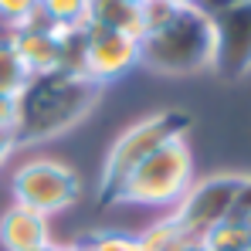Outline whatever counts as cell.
I'll return each mask as SVG.
<instances>
[{
    "mask_svg": "<svg viewBox=\"0 0 251 251\" xmlns=\"http://www.w3.org/2000/svg\"><path fill=\"white\" fill-rule=\"evenodd\" d=\"M102 99V85L92 82L88 75H72V72H41L31 75V82L21 88L14 99V146H34L48 143L72 126H78L95 109Z\"/></svg>",
    "mask_w": 251,
    "mask_h": 251,
    "instance_id": "6da1fadb",
    "label": "cell"
},
{
    "mask_svg": "<svg viewBox=\"0 0 251 251\" xmlns=\"http://www.w3.org/2000/svg\"><path fill=\"white\" fill-rule=\"evenodd\" d=\"M231 221H248L251 224V176H245L238 197H234V210H231Z\"/></svg>",
    "mask_w": 251,
    "mask_h": 251,
    "instance_id": "ac0fdd59",
    "label": "cell"
},
{
    "mask_svg": "<svg viewBox=\"0 0 251 251\" xmlns=\"http://www.w3.org/2000/svg\"><path fill=\"white\" fill-rule=\"evenodd\" d=\"M0 245L7 251H41L51 245V221L31 207L10 204L0 214Z\"/></svg>",
    "mask_w": 251,
    "mask_h": 251,
    "instance_id": "30bf717a",
    "label": "cell"
},
{
    "mask_svg": "<svg viewBox=\"0 0 251 251\" xmlns=\"http://www.w3.org/2000/svg\"><path fill=\"white\" fill-rule=\"evenodd\" d=\"M241 183H245L241 173H217V176H207V180L190 183V190L173 204V214H170L173 224H176L187 238L201 241L214 224H221V221L231 217L234 197H238Z\"/></svg>",
    "mask_w": 251,
    "mask_h": 251,
    "instance_id": "8992f818",
    "label": "cell"
},
{
    "mask_svg": "<svg viewBox=\"0 0 251 251\" xmlns=\"http://www.w3.org/2000/svg\"><path fill=\"white\" fill-rule=\"evenodd\" d=\"M85 24L119 31V34H129V38L139 41L143 38V3H132V0H88Z\"/></svg>",
    "mask_w": 251,
    "mask_h": 251,
    "instance_id": "8fae6325",
    "label": "cell"
},
{
    "mask_svg": "<svg viewBox=\"0 0 251 251\" xmlns=\"http://www.w3.org/2000/svg\"><path fill=\"white\" fill-rule=\"evenodd\" d=\"M132 3H146V0H132Z\"/></svg>",
    "mask_w": 251,
    "mask_h": 251,
    "instance_id": "484cf974",
    "label": "cell"
},
{
    "mask_svg": "<svg viewBox=\"0 0 251 251\" xmlns=\"http://www.w3.org/2000/svg\"><path fill=\"white\" fill-rule=\"evenodd\" d=\"M234 3H241V0H194V3H190V10H197V14H204L207 21H214L217 14L231 10Z\"/></svg>",
    "mask_w": 251,
    "mask_h": 251,
    "instance_id": "d6986e66",
    "label": "cell"
},
{
    "mask_svg": "<svg viewBox=\"0 0 251 251\" xmlns=\"http://www.w3.org/2000/svg\"><path fill=\"white\" fill-rule=\"evenodd\" d=\"M7 38H10V24L0 17V41H7Z\"/></svg>",
    "mask_w": 251,
    "mask_h": 251,
    "instance_id": "603a6c76",
    "label": "cell"
},
{
    "mask_svg": "<svg viewBox=\"0 0 251 251\" xmlns=\"http://www.w3.org/2000/svg\"><path fill=\"white\" fill-rule=\"evenodd\" d=\"M167 3H173V7H190L194 0H167Z\"/></svg>",
    "mask_w": 251,
    "mask_h": 251,
    "instance_id": "d4e9b609",
    "label": "cell"
},
{
    "mask_svg": "<svg viewBox=\"0 0 251 251\" xmlns=\"http://www.w3.org/2000/svg\"><path fill=\"white\" fill-rule=\"evenodd\" d=\"M194 126V119L180 109H167V112H153L150 119L129 126L123 136L112 143L102 173H99V207H112L116 194L126 183V176L139 167L146 156H153L160 146H167L173 139H183L187 129Z\"/></svg>",
    "mask_w": 251,
    "mask_h": 251,
    "instance_id": "3957f363",
    "label": "cell"
},
{
    "mask_svg": "<svg viewBox=\"0 0 251 251\" xmlns=\"http://www.w3.org/2000/svg\"><path fill=\"white\" fill-rule=\"evenodd\" d=\"M27 82H31V72H27L24 58L17 54V48L10 44V38L0 41V95L17 99Z\"/></svg>",
    "mask_w": 251,
    "mask_h": 251,
    "instance_id": "4fadbf2b",
    "label": "cell"
},
{
    "mask_svg": "<svg viewBox=\"0 0 251 251\" xmlns=\"http://www.w3.org/2000/svg\"><path fill=\"white\" fill-rule=\"evenodd\" d=\"M10 190H14V204L51 217V214L68 210L82 197V180L68 163L41 156V160H27L24 167H17Z\"/></svg>",
    "mask_w": 251,
    "mask_h": 251,
    "instance_id": "5b68a950",
    "label": "cell"
},
{
    "mask_svg": "<svg viewBox=\"0 0 251 251\" xmlns=\"http://www.w3.org/2000/svg\"><path fill=\"white\" fill-rule=\"evenodd\" d=\"M41 251H85V245L82 241H78V245H54V241H51V245H44Z\"/></svg>",
    "mask_w": 251,
    "mask_h": 251,
    "instance_id": "7402d4cb",
    "label": "cell"
},
{
    "mask_svg": "<svg viewBox=\"0 0 251 251\" xmlns=\"http://www.w3.org/2000/svg\"><path fill=\"white\" fill-rule=\"evenodd\" d=\"M14 112H17L14 99H10V95H0V129L10 132V126H14Z\"/></svg>",
    "mask_w": 251,
    "mask_h": 251,
    "instance_id": "ffe728a7",
    "label": "cell"
},
{
    "mask_svg": "<svg viewBox=\"0 0 251 251\" xmlns=\"http://www.w3.org/2000/svg\"><path fill=\"white\" fill-rule=\"evenodd\" d=\"M58 31L61 27H54L41 10H34L24 24H17L10 31V44L24 58V65H27L31 75H41V72H54L58 68Z\"/></svg>",
    "mask_w": 251,
    "mask_h": 251,
    "instance_id": "9c48e42d",
    "label": "cell"
},
{
    "mask_svg": "<svg viewBox=\"0 0 251 251\" xmlns=\"http://www.w3.org/2000/svg\"><path fill=\"white\" fill-rule=\"evenodd\" d=\"M180 251H207V248H204L201 241H194V245H187V248H180Z\"/></svg>",
    "mask_w": 251,
    "mask_h": 251,
    "instance_id": "cb8c5ba5",
    "label": "cell"
},
{
    "mask_svg": "<svg viewBox=\"0 0 251 251\" xmlns=\"http://www.w3.org/2000/svg\"><path fill=\"white\" fill-rule=\"evenodd\" d=\"M34 10H38V0H0V17L10 24V31L24 24Z\"/></svg>",
    "mask_w": 251,
    "mask_h": 251,
    "instance_id": "e0dca14e",
    "label": "cell"
},
{
    "mask_svg": "<svg viewBox=\"0 0 251 251\" xmlns=\"http://www.w3.org/2000/svg\"><path fill=\"white\" fill-rule=\"evenodd\" d=\"M85 251H143L139 238H129L119 231H92L88 238H82Z\"/></svg>",
    "mask_w": 251,
    "mask_h": 251,
    "instance_id": "2e32d148",
    "label": "cell"
},
{
    "mask_svg": "<svg viewBox=\"0 0 251 251\" xmlns=\"http://www.w3.org/2000/svg\"><path fill=\"white\" fill-rule=\"evenodd\" d=\"M14 150H17V146H14V136H10L7 129H0V167L10 160V153H14Z\"/></svg>",
    "mask_w": 251,
    "mask_h": 251,
    "instance_id": "44dd1931",
    "label": "cell"
},
{
    "mask_svg": "<svg viewBox=\"0 0 251 251\" xmlns=\"http://www.w3.org/2000/svg\"><path fill=\"white\" fill-rule=\"evenodd\" d=\"M139 245H143V251H180L194 245V238H187L173 224V217H167V221H156L153 227H146V234H139Z\"/></svg>",
    "mask_w": 251,
    "mask_h": 251,
    "instance_id": "5bb4252c",
    "label": "cell"
},
{
    "mask_svg": "<svg viewBox=\"0 0 251 251\" xmlns=\"http://www.w3.org/2000/svg\"><path fill=\"white\" fill-rule=\"evenodd\" d=\"M207 251H251V224L248 221H221L201 238Z\"/></svg>",
    "mask_w": 251,
    "mask_h": 251,
    "instance_id": "7c38bea8",
    "label": "cell"
},
{
    "mask_svg": "<svg viewBox=\"0 0 251 251\" xmlns=\"http://www.w3.org/2000/svg\"><path fill=\"white\" fill-rule=\"evenodd\" d=\"M214 31V51L210 68L224 82H238L251 72V0L234 3L231 10L217 14L210 21Z\"/></svg>",
    "mask_w": 251,
    "mask_h": 251,
    "instance_id": "52a82bcc",
    "label": "cell"
},
{
    "mask_svg": "<svg viewBox=\"0 0 251 251\" xmlns=\"http://www.w3.org/2000/svg\"><path fill=\"white\" fill-rule=\"evenodd\" d=\"M88 27V44H85V75L99 85H109L112 78H123L132 65H139V41L105 31V27Z\"/></svg>",
    "mask_w": 251,
    "mask_h": 251,
    "instance_id": "ba28073f",
    "label": "cell"
},
{
    "mask_svg": "<svg viewBox=\"0 0 251 251\" xmlns=\"http://www.w3.org/2000/svg\"><path fill=\"white\" fill-rule=\"evenodd\" d=\"M190 183H194V156L183 139H173L126 176V183L116 194V204L173 207L190 190Z\"/></svg>",
    "mask_w": 251,
    "mask_h": 251,
    "instance_id": "277c9868",
    "label": "cell"
},
{
    "mask_svg": "<svg viewBox=\"0 0 251 251\" xmlns=\"http://www.w3.org/2000/svg\"><path fill=\"white\" fill-rule=\"evenodd\" d=\"M85 7H88V0H38V10L54 27H78V24H85Z\"/></svg>",
    "mask_w": 251,
    "mask_h": 251,
    "instance_id": "9a60e30c",
    "label": "cell"
},
{
    "mask_svg": "<svg viewBox=\"0 0 251 251\" xmlns=\"http://www.w3.org/2000/svg\"><path fill=\"white\" fill-rule=\"evenodd\" d=\"M214 31L204 14L190 7H173L167 0L143 3V38L139 61L160 75H194L210 68Z\"/></svg>",
    "mask_w": 251,
    "mask_h": 251,
    "instance_id": "7a4b0ae2",
    "label": "cell"
}]
</instances>
